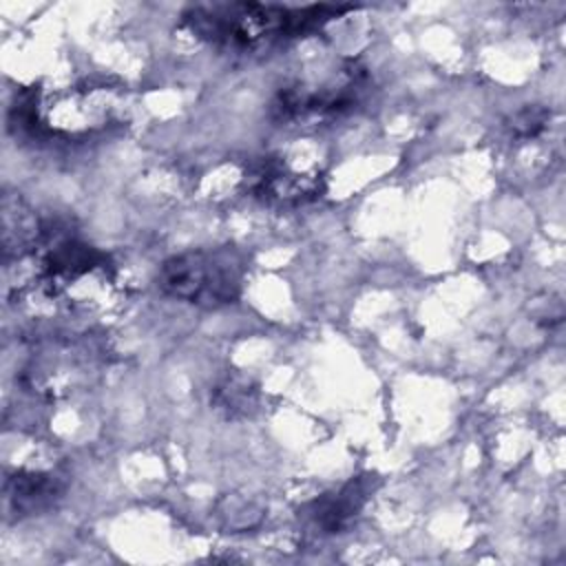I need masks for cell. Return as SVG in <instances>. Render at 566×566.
<instances>
[{
	"label": "cell",
	"mask_w": 566,
	"mask_h": 566,
	"mask_svg": "<svg viewBox=\"0 0 566 566\" xmlns=\"http://www.w3.org/2000/svg\"><path fill=\"white\" fill-rule=\"evenodd\" d=\"M245 188L263 203L287 208L318 199L325 184L318 170L298 168L283 155H268L248 166Z\"/></svg>",
	"instance_id": "5b68a950"
},
{
	"label": "cell",
	"mask_w": 566,
	"mask_h": 566,
	"mask_svg": "<svg viewBox=\"0 0 566 566\" xmlns=\"http://www.w3.org/2000/svg\"><path fill=\"white\" fill-rule=\"evenodd\" d=\"M115 111V88L84 84L69 86L53 97L24 93L13 106V122L33 135L77 139L108 126Z\"/></svg>",
	"instance_id": "3957f363"
},
{
	"label": "cell",
	"mask_w": 566,
	"mask_h": 566,
	"mask_svg": "<svg viewBox=\"0 0 566 566\" xmlns=\"http://www.w3.org/2000/svg\"><path fill=\"white\" fill-rule=\"evenodd\" d=\"M252 394L254 391L248 387L245 380L230 378L214 389L212 402L217 405V409H226L230 416L248 413V407H252Z\"/></svg>",
	"instance_id": "ba28073f"
},
{
	"label": "cell",
	"mask_w": 566,
	"mask_h": 566,
	"mask_svg": "<svg viewBox=\"0 0 566 566\" xmlns=\"http://www.w3.org/2000/svg\"><path fill=\"white\" fill-rule=\"evenodd\" d=\"M245 268V256L234 248L190 250L159 265L157 287L195 307L219 310L241 296Z\"/></svg>",
	"instance_id": "7a4b0ae2"
},
{
	"label": "cell",
	"mask_w": 566,
	"mask_h": 566,
	"mask_svg": "<svg viewBox=\"0 0 566 566\" xmlns=\"http://www.w3.org/2000/svg\"><path fill=\"white\" fill-rule=\"evenodd\" d=\"M352 4L287 7L272 2H212L184 11V24L199 40L221 49H254L321 31Z\"/></svg>",
	"instance_id": "6da1fadb"
},
{
	"label": "cell",
	"mask_w": 566,
	"mask_h": 566,
	"mask_svg": "<svg viewBox=\"0 0 566 566\" xmlns=\"http://www.w3.org/2000/svg\"><path fill=\"white\" fill-rule=\"evenodd\" d=\"M62 491L64 478L55 471H18L4 482L7 504L18 515L42 513L55 504Z\"/></svg>",
	"instance_id": "52a82bcc"
},
{
	"label": "cell",
	"mask_w": 566,
	"mask_h": 566,
	"mask_svg": "<svg viewBox=\"0 0 566 566\" xmlns=\"http://www.w3.org/2000/svg\"><path fill=\"white\" fill-rule=\"evenodd\" d=\"M371 491H374L371 475L354 478L343 486L310 502L305 506V517L318 533H325V535L343 533L358 517Z\"/></svg>",
	"instance_id": "8992f818"
},
{
	"label": "cell",
	"mask_w": 566,
	"mask_h": 566,
	"mask_svg": "<svg viewBox=\"0 0 566 566\" xmlns=\"http://www.w3.org/2000/svg\"><path fill=\"white\" fill-rule=\"evenodd\" d=\"M365 82V69L358 62H345L321 80L294 82L281 88L270 104V115L285 124L338 117L360 102Z\"/></svg>",
	"instance_id": "277c9868"
},
{
	"label": "cell",
	"mask_w": 566,
	"mask_h": 566,
	"mask_svg": "<svg viewBox=\"0 0 566 566\" xmlns=\"http://www.w3.org/2000/svg\"><path fill=\"white\" fill-rule=\"evenodd\" d=\"M548 113L544 108H537V106H526L524 111L515 113L513 119H511V130L517 135V137H533L537 135L546 122H548Z\"/></svg>",
	"instance_id": "9c48e42d"
}]
</instances>
